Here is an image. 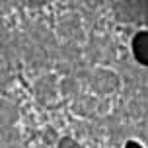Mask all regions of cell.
<instances>
[{"label": "cell", "mask_w": 148, "mask_h": 148, "mask_svg": "<svg viewBox=\"0 0 148 148\" xmlns=\"http://www.w3.org/2000/svg\"><path fill=\"white\" fill-rule=\"evenodd\" d=\"M27 47V37L25 33L14 31V33H6L2 37V43H0V53L10 66L18 64L20 60H23V53Z\"/></svg>", "instance_id": "1"}, {"label": "cell", "mask_w": 148, "mask_h": 148, "mask_svg": "<svg viewBox=\"0 0 148 148\" xmlns=\"http://www.w3.org/2000/svg\"><path fill=\"white\" fill-rule=\"evenodd\" d=\"M86 80H88L90 88L94 90L96 94H99V96L113 94L119 88V76L113 70H105V68H94L88 74Z\"/></svg>", "instance_id": "2"}, {"label": "cell", "mask_w": 148, "mask_h": 148, "mask_svg": "<svg viewBox=\"0 0 148 148\" xmlns=\"http://www.w3.org/2000/svg\"><path fill=\"white\" fill-rule=\"evenodd\" d=\"M86 59L90 62H109L115 59V45L109 37H92L86 45Z\"/></svg>", "instance_id": "3"}, {"label": "cell", "mask_w": 148, "mask_h": 148, "mask_svg": "<svg viewBox=\"0 0 148 148\" xmlns=\"http://www.w3.org/2000/svg\"><path fill=\"white\" fill-rule=\"evenodd\" d=\"M25 37H27L33 45H37V47H41L43 51H47L51 57L55 55L57 47H59V45H57V37L53 35V31H49L43 23H31L27 33H25Z\"/></svg>", "instance_id": "4"}, {"label": "cell", "mask_w": 148, "mask_h": 148, "mask_svg": "<svg viewBox=\"0 0 148 148\" xmlns=\"http://www.w3.org/2000/svg\"><path fill=\"white\" fill-rule=\"evenodd\" d=\"M57 92H59V86H57L55 76H51V74L37 78L35 84H33V94H35L39 103H49V101H53L55 96H57Z\"/></svg>", "instance_id": "5"}, {"label": "cell", "mask_w": 148, "mask_h": 148, "mask_svg": "<svg viewBox=\"0 0 148 148\" xmlns=\"http://www.w3.org/2000/svg\"><path fill=\"white\" fill-rule=\"evenodd\" d=\"M59 35L64 37L68 43H74L82 37V23L80 18L74 14H66L59 20Z\"/></svg>", "instance_id": "6"}, {"label": "cell", "mask_w": 148, "mask_h": 148, "mask_svg": "<svg viewBox=\"0 0 148 148\" xmlns=\"http://www.w3.org/2000/svg\"><path fill=\"white\" fill-rule=\"evenodd\" d=\"M101 105L96 97L90 96H78L72 103V111L76 115H82V117H96L97 113H101Z\"/></svg>", "instance_id": "7"}, {"label": "cell", "mask_w": 148, "mask_h": 148, "mask_svg": "<svg viewBox=\"0 0 148 148\" xmlns=\"http://www.w3.org/2000/svg\"><path fill=\"white\" fill-rule=\"evenodd\" d=\"M144 14V4L142 2H121L115 8V16L121 22H136Z\"/></svg>", "instance_id": "8"}, {"label": "cell", "mask_w": 148, "mask_h": 148, "mask_svg": "<svg viewBox=\"0 0 148 148\" xmlns=\"http://www.w3.org/2000/svg\"><path fill=\"white\" fill-rule=\"evenodd\" d=\"M49 53L43 51L41 47H37V45H33L27 39V47H25V53H23V62L25 64H29L31 68H43L47 62H49Z\"/></svg>", "instance_id": "9"}, {"label": "cell", "mask_w": 148, "mask_h": 148, "mask_svg": "<svg viewBox=\"0 0 148 148\" xmlns=\"http://www.w3.org/2000/svg\"><path fill=\"white\" fill-rule=\"evenodd\" d=\"M133 57L138 64L146 66V62H148V33L146 31H138L133 37Z\"/></svg>", "instance_id": "10"}, {"label": "cell", "mask_w": 148, "mask_h": 148, "mask_svg": "<svg viewBox=\"0 0 148 148\" xmlns=\"http://www.w3.org/2000/svg\"><path fill=\"white\" fill-rule=\"evenodd\" d=\"M18 117H20L18 105L8 99H0V127H12Z\"/></svg>", "instance_id": "11"}, {"label": "cell", "mask_w": 148, "mask_h": 148, "mask_svg": "<svg viewBox=\"0 0 148 148\" xmlns=\"http://www.w3.org/2000/svg\"><path fill=\"white\" fill-rule=\"evenodd\" d=\"M22 136L14 127H0V148H20Z\"/></svg>", "instance_id": "12"}, {"label": "cell", "mask_w": 148, "mask_h": 148, "mask_svg": "<svg viewBox=\"0 0 148 148\" xmlns=\"http://www.w3.org/2000/svg\"><path fill=\"white\" fill-rule=\"evenodd\" d=\"M59 90L64 97H74L76 99V97L80 96V80H76L74 76H66L64 80L60 82Z\"/></svg>", "instance_id": "13"}, {"label": "cell", "mask_w": 148, "mask_h": 148, "mask_svg": "<svg viewBox=\"0 0 148 148\" xmlns=\"http://www.w3.org/2000/svg\"><path fill=\"white\" fill-rule=\"evenodd\" d=\"M129 111L133 117H144L146 115V96L142 94H134L133 99L129 101Z\"/></svg>", "instance_id": "14"}, {"label": "cell", "mask_w": 148, "mask_h": 148, "mask_svg": "<svg viewBox=\"0 0 148 148\" xmlns=\"http://www.w3.org/2000/svg\"><path fill=\"white\" fill-rule=\"evenodd\" d=\"M59 148H84V146H80V144L74 140V138H70V136H62L59 140Z\"/></svg>", "instance_id": "15"}, {"label": "cell", "mask_w": 148, "mask_h": 148, "mask_svg": "<svg viewBox=\"0 0 148 148\" xmlns=\"http://www.w3.org/2000/svg\"><path fill=\"white\" fill-rule=\"evenodd\" d=\"M10 80H12L10 72H8L6 68L0 66V86H8V84H10Z\"/></svg>", "instance_id": "16"}, {"label": "cell", "mask_w": 148, "mask_h": 148, "mask_svg": "<svg viewBox=\"0 0 148 148\" xmlns=\"http://www.w3.org/2000/svg\"><path fill=\"white\" fill-rule=\"evenodd\" d=\"M125 148H142V146L138 144V142H134V140H129V142L125 144Z\"/></svg>", "instance_id": "17"}]
</instances>
